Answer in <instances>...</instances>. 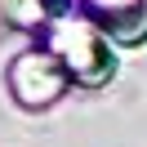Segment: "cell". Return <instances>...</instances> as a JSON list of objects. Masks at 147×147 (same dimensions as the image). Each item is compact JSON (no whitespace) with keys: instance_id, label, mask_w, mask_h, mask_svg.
Listing matches in <instances>:
<instances>
[{"instance_id":"6da1fadb","label":"cell","mask_w":147,"mask_h":147,"mask_svg":"<svg viewBox=\"0 0 147 147\" xmlns=\"http://www.w3.org/2000/svg\"><path fill=\"white\" fill-rule=\"evenodd\" d=\"M45 49L67 67V76L76 85H107L116 76L111 40L94 22H85L80 13H54L45 27Z\"/></svg>"},{"instance_id":"7a4b0ae2","label":"cell","mask_w":147,"mask_h":147,"mask_svg":"<svg viewBox=\"0 0 147 147\" xmlns=\"http://www.w3.org/2000/svg\"><path fill=\"white\" fill-rule=\"evenodd\" d=\"M67 85H71V76H67V67L58 63L49 49H22L9 63V94L18 98V107H27V111L54 107L67 94Z\"/></svg>"},{"instance_id":"3957f363","label":"cell","mask_w":147,"mask_h":147,"mask_svg":"<svg viewBox=\"0 0 147 147\" xmlns=\"http://www.w3.org/2000/svg\"><path fill=\"white\" fill-rule=\"evenodd\" d=\"M76 5H80V18L94 22L111 45H147V0H76Z\"/></svg>"},{"instance_id":"277c9868","label":"cell","mask_w":147,"mask_h":147,"mask_svg":"<svg viewBox=\"0 0 147 147\" xmlns=\"http://www.w3.org/2000/svg\"><path fill=\"white\" fill-rule=\"evenodd\" d=\"M9 18L18 22V27H40V22H49L54 13H49L45 0H9Z\"/></svg>"}]
</instances>
